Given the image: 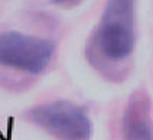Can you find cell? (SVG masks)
Instances as JSON below:
<instances>
[{
	"mask_svg": "<svg viewBox=\"0 0 153 140\" xmlns=\"http://www.w3.org/2000/svg\"><path fill=\"white\" fill-rule=\"evenodd\" d=\"M53 3H67V1H71V0H52Z\"/></svg>",
	"mask_w": 153,
	"mask_h": 140,
	"instance_id": "5b68a950",
	"label": "cell"
},
{
	"mask_svg": "<svg viewBox=\"0 0 153 140\" xmlns=\"http://www.w3.org/2000/svg\"><path fill=\"white\" fill-rule=\"evenodd\" d=\"M26 117L56 140H91L93 124L84 108L69 101H52L30 108Z\"/></svg>",
	"mask_w": 153,
	"mask_h": 140,
	"instance_id": "7a4b0ae2",
	"label": "cell"
},
{
	"mask_svg": "<svg viewBox=\"0 0 153 140\" xmlns=\"http://www.w3.org/2000/svg\"><path fill=\"white\" fill-rule=\"evenodd\" d=\"M55 45L48 39L16 30L0 33V65L12 70L41 74L49 65Z\"/></svg>",
	"mask_w": 153,
	"mask_h": 140,
	"instance_id": "3957f363",
	"label": "cell"
},
{
	"mask_svg": "<svg viewBox=\"0 0 153 140\" xmlns=\"http://www.w3.org/2000/svg\"><path fill=\"white\" fill-rule=\"evenodd\" d=\"M124 140H153L150 103L143 91H136L128 98L123 116Z\"/></svg>",
	"mask_w": 153,
	"mask_h": 140,
	"instance_id": "277c9868",
	"label": "cell"
},
{
	"mask_svg": "<svg viewBox=\"0 0 153 140\" xmlns=\"http://www.w3.org/2000/svg\"><path fill=\"white\" fill-rule=\"evenodd\" d=\"M95 44L111 61H124L134 49V0H107Z\"/></svg>",
	"mask_w": 153,
	"mask_h": 140,
	"instance_id": "6da1fadb",
	"label": "cell"
}]
</instances>
